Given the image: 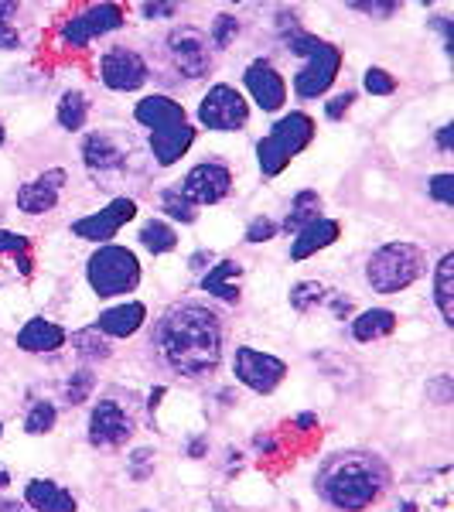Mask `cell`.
Returning a JSON list of instances; mask_svg holds the SVG:
<instances>
[{"mask_svg": "<svg viewBox=\"0 0 454 512\" xmlns=\"http://www.w3.org/2000/svg\"><path fill=\"white\" fill-rule=\"evenodd\" d=\"M86 117H89L86 96H82L79 89H69V93H62V99H59V123H62V130H82V127H86Z\"/></svg>", "mask_w": 454, "mask_h": 512, "instance_id": "cell-29", "label": "cell"}, {"mask_svg": "<svg viewBox=\"0 0 454 512\" xmlns=\"http://www.w3.org/2000/svg\"><path fill=\"white\" fill-rule=\"evenodd\" d=\"M154 349L175 373L202 379L216 373L222 359V328L219 318L202 304H175L154 328Z\"/></svg>", "mask_w": 454, "mask_h": 512, "instance_id": "cell-1", "label": "cell"}, {"mask_svg": "<svg viewBox=\"0 0 454 512\" xmlns=\"http://www.w3.org/2000/svg\"><path fill=\"white\" fill-rule=\"evenodd\" d=\"M161 205H164V212H168L171 219H178V222H195V205H188L185 198L178 195V188L164 192V195H161Z\"/></svg>", "mask_w": 454, "mask_h": 512, "instance_id": "cell-36", "label": "cell"}, {"mask_svg": "<svg viewBox=\"0 0 454 512\" xmlns=\"http://www.w3.org/2000/svg\"><path fill=\"white\" fill-rule=\"evenodd\" d=\"M451 134H454L451 123H444V127L437 130V147H441V151H451Z\"/></svg>", "mask_w": 454, "mask_h": 512, "instance_id": "cell-46", "label": "cell"}, {"mask_svg": "<svg viewBox=\"0 0 454 512\" xmlns=\"http://www.w3.org/2000/svg\"><path fill=\"white\" fill-rule=\"evenodd\" d=\"M236 31H239V21L233 18V14H219V18H216V31H212V45L226 48L229 41L236 38Z\"/></svg>", "mask_w": 454, "mask_h": 512, "instance_id": "cell-39", "label": "cell"}, {"mask_svg": "<svg viewBox=\"0 0 454 512\" xmlns=\"http://www.w3.org/2000/svg\"><path fill=\"white\" fill-rule=\"evenodd\" d=\"M424 274L427 256L414 243H386L366 263V280L376 294H400Z\"/></svg>", "mask_w": 454, "mask_h": 512, "instance_id": "cell-3", "label": "cell"}, {"mask_svg": "<svg viewBox=\"0 0 454 512\" xmlns=\"http://www.w3.org/2000/svg\"><path fill=\"white\" fill-rule=\"evenodd\" d=\"M24 502L35 512H76L72 492H65L59 482H48V478H31L24 489Z\"/></svg>", "mask_w": 454, "mask_h": 512, "instance_id": "cell-21", "label": "cell"}, {"mask_svg": "<svg viewBox=\"0 0 454 512\" xmlns=\"http://www.w3.org/2000/svg\"><path fill=\"white\" fill-rule=\"evenodd\" d=\"M18 14V4H4L0 0V48H18V41H21V35H18V28L11 24V18Z\"/></svg>", "mask_w": 454, "mask_h": 512, "instance_id": "cell-35", "label": "cell"}, {"mask_svg": "<svg viewBox=\"0 0 454 512\" xmlns=\"http://www.w3.org/2000/svg\"><path fill=\"white\" fill-rule=\"evenodd\" d=\"M338 222L335 219H315L308 222V226L301 229V233H294V246H291V260H308V256H315L318 250H325V246H332L338 239Z\"/></svg>", "mask_w": 454, "mask_h": 512, "instance_id": "cell-22", "label": "cell"}, {"mask_svg": "<svg viewBox=\"0 0 454 512\" xmlns=\"http://www.w3.org/2000/svg\"><path fill=\"white\" fill-rule=\"evenodd\" d=\"M147 321V308L140 301H127V304H117V308L103 311L96 318V332L103 335H113V338H130L134 332H140V325Z\"/></svg>", "mask_w": 454, "mask_h": 512, "instance_id": "cell-20", "label": "cell"}, {"mask_svg": "<svg viewBox=\"0 0 454 512\" xmlns=\"http://www.w3.org/2000/svg\"><path fill=\"white\" fill-rule=\"evenodd\" d=\"M229 188H233V175H229L226 164L202 161L185 175V181L178 185V195L188 205H216L229 195Z\"/></svg>", "mask_w": 454, "mask_h": 512, "instance_id": "cell-9", "label": "cell"}, {"mask_svg": "<svg viewBox=\"0 0 454 512\" xmlns=\"http://www.w3.org/2000/svg\"><path fill=\"white\" fill-rule=\"evenodd\" d=\"M28 239L21 233H7V229H0V253L7 256H21V270L24 274H31V263H28Z\"/></svg>", "mask_w": 454, "mask_h": 512, "instance_id": "cell-34", "label": "cell"}, {"mask_svg": "<svg viewBox=\"0 0 454 512\" xmlns=\"http://www.w3.org/2000/svg\"><path fill=\"white\" fill-rule=\"evenodd\" d=\"M147 461H151V451H137L134 454V478H144V475H140V468H144Z\"/></svg>", "mask_w": 454, "mask_h": 512, "instance_id": "cell-47", "label": "cell"}, {"mask_svg": "<svg viewBox=\"0 0 454 512\" xmlns=\"http://www.w3.org/2000/svg\"><path fill=\"white\" fill-rule=\"evenodd\" d=\"M274 233H277L274 222H270L267 216H260V219L250 222V229H246V243H267V239H274Z\"/></svg>", "mask_w": 454, "mask_h": 512, "instance_id": "cell-41", "label": "cell"}, {"mask_svg": "<svg viewBox=\"0 0 454 512\" xmlns=\"http://www.w3.org/2000/svg\"><path fill=\"white\" fill-rule=\"evenodd\" d=\"M287 45H291L294 55H301L304 59L301 72L294 76V93L301 99L325 96L328 89H332L338 69H342V52H338L332 41L301 35V31H294V35L287 38Z\"/></svg>", "mask_w": 454, "mask_h": 512, "instance_id": "cell-4", "label": "cell"}, {"mask_svg": "<svg viewBox=\"0 0 454 512\" xmlns=\"http://www.w3.org/2000/svg\"><path fill=\"white\" fill-rule=\"evenodd\" d=\"M246 89H250V96H253V103L260 106V110H267V113H274L284 106V99H287V82L284 76L274 69L270 62H253L250 69H246Z\"/></svg>", "mask_w": 454, "mask_h": 512, "instance_id": "cell-15", "label": "cell"}, {"mask_svg": "<svg viewBox=\"0 0 454 512\" xmlns=\"http://www.w3.org/2000/svg\"><path fill=\"white\" fill-rule=\"evenodd\" d=\"M89 390H93V373H76L69 379V386H65V396H69L72 403H82Z\"/></svg>", "mask_w": 454, "mask_h": 512, "instance_id": "cell-40", "label": "cell"}, {"mask_svg": "<svg viewBox=\"0 0 454 512\" xmlns=\"http://www.w3.org/2000/svg\"><path fill=\"white\" fill-rule=\"evenodd\" d=\"M239 277H243V267L236 260H222L219 267H212L202 277V287L209 294L222 297V301H239Z\"/></svg>", "mask_w": 454, "mask_h": 512, "instance_id": "cell-26", "label": "cell"}, {"mask_svg": "<svg viewBox=\"0 0 454 512\" xmlns=\"http://www.w3.org/2000/svg\"><path fill=\"white\" fill-rule=\"evenodd\" d=\"M127 154L130 147H123L117 137L99 130V134H89L86 144H82V158L93 171H113V168H123L127 164Z\"/></svg>", "mask_w": 454, "mask_h": 512, "instance_id": "cell-18", "label": "cell"}, {"mask_svg": "<svg viewBox=\"0 0 454 512\" xmlns=\"http://www.w3.org/2000/svg\"><path fill=\"white\" fill-rule=\"evenodd\" d=\"M137 123H144L147 130H168V127H181V123H188L185 117V106L175 103L171 96H144L137 103L134 110Z\"/></svg>", "mask_w": 454, "mask_h": 512, "instance_id": "cell-17", "label": "cell"}, {"mask_svg": "<svg viewBox=\"0 0 454 512\" xmlns=\"http://www.w3.org/2000/svg\"><path fill=\"white\" fill-rule=\"evenodd\" d=\"M390 485V468L376 454H335L318 472V492L328 506L342 512L369 509Z\"/></svg>", "mask_w": 454, "mask_h": 512, "instance_id": "cell-2", "label": "cell"}, {"mask_svg": "<svg viewBox=\"0 0 454 512\" xmlns=\"http://www.w3.org/2000/svg\"><path fill=\"white\" fill-rule=\"evenodd\" d=\"M195 144V127L192 123H181V127H168V130H154L151 134V151L154 161L161 168H171L175 161L185 158V151Z\"/></svg>", "mask_w": 454, "mask_h": 512, "instance_id": "cell-19", "label": "cell"}, {"mask_svg": "<svg viewBox=\"0 0 454 512\" xmlns=\"http://www.w3.org/2000/svg\"><path fill=\"white\" fill-rule=\"evenodd\" d=\"M168 52H171V62L175 69L181 72L185 79H202L209 76L212 69V48H209V38L195 28H175L168 38Z\"/></svg>", "mask_w": 454, "mask_h": 512, "instance_id": "cell-11", "label": "cell"}, {"mask_svg": "<svg viewBox=\"0 0 454 512\" xmlns=\"http://www.w3.org/2000/svg\"><path fill=\"white\" fill-rule=\"evenodd\" d=\"M393 332H396V315L386 308H369L352 321V335H356V342H379V338H386Z\"/></svg>", "mask_w": 454, "mask_h": 512, "instance_id": "cell-27", "label": "cell"}, {"mask_svg": "<svg viewBox=\"0 0 454 512\" xmlns=\"http://www.w3.org/2000/svg\"><path fill=\"white\" fill-rule=\"evenodd\" d=\"M356 103V93H342V96H335L332 103L325 106V113H328V120H342V113H349V106Z\"/></svg>", "mask_w": 454, "mask_h": 512, "instance_id": "cell-42", "label": "cell"}, {"mask_svg": "<svg viewBox=\"0 0 454 512\" xmlns=\"http://www.w3.org/2000/svg\"><path fill=\"white\" fill-rule=\"evenodd\" d=\"M434 304L444 325H454V253H444L434 267Z\"/></svg>", "mask_w": 454, "mask_h": 512, "instance_id": "cell-25", "label": "cell"}, {"mask_svg": "<svg viewBox=\"0 0 454 512\" xmlns=\"http://www.w3.org/2000/svg\"><path fill=\"white\" fill-rule=\"evenodd\" d=\"M321 301H328V291L318 284V280H304V284H297L291 291V304L297 311H308V308H315V304H321Z\"/></svg>", "mask_w": 454, "mask_h": 512, "instance_id": "cell-31", "label": "cell"}, {"mask_svg": "<svg viewBox=\"0 0 454 512\" xmlns=\"http://www.w3.org/2000/svg\"><path fill=\"white\" fill-rule=\"evenodd\" d=\"M99 76L113 93H134L147 82V62L134 48H110L99 62Z\"/></svg>", "mask_w": 454, "mask_h": 512, "instance_id": "cell-13", "label": "cell"}, {"mask_svg": "<svg viewBox=\"0 0 454 512\" xmlns=\"http://www.w3.org/2000/svg\"><path fill=\"white\" fill-rule=\"evenodd\" d=\"M62 185H65V171L62 168H52L45 175H38L35 181L18 188V209L28 212V216H45V212L55 209L62 195Z\"/></svg>", "mask_w": 454, "mask_h": 512, "instance_id": "cell-16", "label": "cell"}, {"mask_svg": "<svg viewBox=\"0 0 454 512\" xmlns=\"http://www.w3.org/2000/svg\"><path fill=\"white\" fill-rule=\"evenodd\" d=\"M123 24V7L120 4H93L86 11L72 14L62 28V41L72 48H86L89 41L99 38V35H110Z\"/></svg>", "mask_w": 454, "mask_h": 512, "instance_id": "cell-10", "label": "cell"}, {"mask_svg": "<svg viewBox=\"0 0 454 512\" xmlns=\"http://www.w3.org/2000/svg\"><path fill=\"white\" fill-rule=\"evenodd\" d=\"M55 407L52 403H35V407H31V414H28V420H24V431L28 434H48L55 427Z\"/></svg>", "mask_w": 454, "mask_h": 512, "instance_id": "cell-32", "label": "cell"}, {"mask_svg": "<svg viewBox=\"0 0 454 512\" xmlns=\"http://www.w3.org/2000/svg\"><path fill=\"white\" fill-rule=\"evenodd\" d=\"M140 11H144V18H171V14H178V4H144Z\"/></svg>", "mask_w": 454, "mask_h": 512, "instance_id": "cell-44", "label": "cell"}, {"mask_svg": "<svg viewBox=\"0 0 454 512\" xmlns=\"http://www.w3.org/2000/svg\"><path fill=\"white\" fill-rule=\"evenodd\" d=\"M72 342L82 345L79 352L86 355V359H106V355H110V345H106L103 338H99L96 325L86 328V332H76V335H72Z\"/></svg>", "mask_w": 454, "mask_h": 512, "instance_id": "cell-33", "label": "cell"}, {"mask_svg": "<svg viewBox=\"0 0 454 512\" xmlns=\"http://www.w3.org/2000/svg\"><path fill=\"white\" fill-rule=\"evenodd\" d=\"M318 212H321L318 192H297L294 202H291V212H287V219H284V229H287V233H301L308 222L321 219Z\"/></svg>", "mask_w": 454, "mask_h": 512, "instance_id": "cell-28", "label": "cell"}, {"mask_svg": "<svg viewBox=\"0 0 454 512\" xmlns=\"http://www.w3.org/2000/svg\"><path fill=\"white\" fill-rule=\"evenodd\" d=\"M233 373H236L239 383L246 386V390H253V393H274L277 386L284 383L287 366H284V359H277V355L243 345V349H236Z\"/></svg>", "mask_w": 454, "mask_h": 512, "instance_id": "cell-8", "label": "cell"}, {"mask_svg": "<svg viewBox=\"0 0 454 512\" xmlns=\"http://www.w3.org/2000/svg\"><path fill=\"white\" fill-rule=\"evenodd\" d=\"M246 120H250V106H246L243 93L233 86H222V82L212 86L198 103V123L205 130H216V134H233V130L246 127Z\"/></svg>", "mask_w": 454, "mask_h": 512, "instance_id": "cell-7", "label": "cell"}, {"mask_svg": "<svg viewBox=\"0 0 454 512\" xmlns=\"http://www.w3.org/2000/svg\"><path fill=\"white\" fill-rule=\"evenodd\" d=\"M431 393H437V403H451V379L441 376L437 386H431Z\"/></svg>", "mask_w": 454, "mask_h": 512, "instance_id": "cell-45", "label": "cell"}, {"mask_svg": "<svg viewBox=\"0 0 454 512\" xmlns=\"http://www.w3.org/2000/svg\"><path fill=\"white\" fill-rule=\"evenodd\" d=\"M134 434V420L127 410L113 400H99L89 414V444L96 448H117L127 437Z\"/></svg>", "mask_w": 454, "mask_h": 512, "instance_id": "cell-14", "label": "cell"}, {"mask_svg": "<svg viewBox=\"0 0 454 512\" xmlns=\"http://www.w3.org/2000/svg\"><path fill=\"white\" fill-rule=\"evenodd\" d=\"M362 82H366V93H373V96H390V93H396V79L386 69H369Z\"/></svg>", "mask_w": 454, "mask_h": 512, "instance_id": "cell-37", "label": "cell"}, {"mask_svg": "<svg viewBox=\"0 0 454 512\" xmlns=\"http://www.w3.org/2000/svg\"><path fill=\"white\" fill-rule=\"evenodd\" d=\"M356 11H362V14H369V18H393L396 11H400V4H352Z\"/></svg>", "mask_w": 454, "mask_h": 512, "instance_id": "cell-43", "label": "cell"}, {"mask_svg": "<svg viewBox=\"0 0 454 512\" xmlns=\"http://www.w3.org/2000/svg\"><path fill=\"white\" fill-rule=\"evenodd\" d=\"M65 345V328L48 318H31L18 332V349L24 352H55Z\"/></svg>", "mask_w": 454, "mask_h": 512, "instance_id": "cell-23", "label": "cell"}, {"mask_svg": "<svg viewBox=\"0 0 454 512\" xmlns=\"http://www.w3.org/2000/svg\"><path fill=\"white\" fill-rule=\"evenodd\" d=\"M140 243H144V250H151V253H171L178 246V233L168 226V222L151 219L144 229H140Z\"/></svg>", "mask_w": 454, "mask_h": 512, "instance_id": "cell-30", "label": "cell"}, {"mask_svg": "<svg viewBox=\"0 0 454 512\" xmlns=\"http://www.w3.org/2000/svg\"><path fill=\"white\" fill-rule=\"evenodd\" d=\"M311 137H315V120L308 113H287V117H280L274 123V130L257 144L260 171L267 178H277L311 144Z\"/></svg>", "mask_w": 454, "mask_h": 512, "instance_id": "cell-5", "label": "cell"}, {"mask_svg": "<svg viewBox=\"0 0 454 512\" xmlns=\"http://www.w3.org/2000/svg\"><path fill=\"white\" fill-rule=\"evenodd\" d=\"M427 195L441 205H454V175H434L427 181Z\"/></svg>", "mask_w": 454, "mask_h": 512, "instance_id": "cell-38", "label": "cell"}, {"mask_svg": "<svg viewBox=\"0 0 454 512\" xmlns=\"http://www.w3.org/2000/svg\"><path fill=\"white\" fill-rule=\"evenodd\" d=\"M0 431H4V424H0Z\"/></svg>", "mask_w": 454, "mask_h": 512, "instance_id": "cell-50", "label": "cell"}, {"mask_svg": "<svg viewBox=\"0 0 454 512\" xmlns=\"http://www.w3.org/2000/svg\"><path fill=\"white\" fill-rule=\"evenodd\" d=\"M134 216H137L134 198H113L106 209H99V212H93V216L72 222V233H76L79 239H86V243H106V239L117 236Z\"/></svg>", "mask_w": 454, "mask_h": 512, "instance_id": "cell-12", "label": "cell"}, {"mask_svg": "<svg viewBox=\"0 0 454 512\" xmlns=\"http://www.w3.org/2000/svg\"><path fill=\"white\" fill-rule=\"evenodd\" d=\"M0 512H21L18 502H0Z\"/></svg>", "mask_w": 454, "mask_h": 512, "instance_id": "cell-48", "label": "cell"}, {"mask_svg": "<svg viewBox=\"0 0 454 512\" xmlns=\"http://www.w3.org/2000/svg\"><path fill=\"white\" fill-rule=\"evenodd\" d=\"M0 144H4V130H0Z\"/></svg>", "mask_w": 454, "mask_h": 512, "instance_id": "cell-49", "label": "cell"}, {"mask_svg": "<svg viewBox=\"0 0 454 512\" xmlns=\"http://www.w3.org/2000/svg\"><path fill=\"white\" fill-rule=\"evenodd\" d=\"M86 277H89V287H93L99 297L130 294L140 284V260L127 246H99V250L89 256Z\"/></svg>", "mask_w": 454, "mask_h": 512, "instance_id": "cell-6", "label": "cell"}, {"mask_svg": "<svg viewBox=\"0 0 454 512\" xmlns=\"http://www.w3.org/2000/svg\"><path fill=\"white\" fill-rule=\"evenodd\" d=\"M417 512H454L451 502V468H437L427 478V489L417 495Z\"/></svg>", "mask_w": 454, "mask_h": 512, "instance_id": "cell-24", "label": "cell"}]
</instances>
